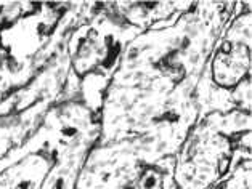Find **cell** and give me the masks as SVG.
Returning a JSON list of instances; mask_svg holds the SVG:
<instances>
[{
    "label": "cell",
    "mask_w": 252,
    "mask_h": 189,
    "mask_svg": "<svg viewBox=\"0 0 252 189\" xmlns=\"http://www.w3.org/2000/svg\"><path fill=\"white\" fill-rule=\"evenodd\" d=\"M251 48L252 11H244L231 18L214 48L207 64L211 81L220 88L231 90L251 77Z\"/></svg>",
    "instance_id": "obj_3"
},
{
    "label": "cell",
    "mask_w": 252,
    "mask_h": 189,
    "mask_svg": "<svg viewBox=\"0 0 252 189\" xmlns=\"http://www.w3.org/2000/svg\"><path fill=\"white\" fill-rule=\"evenodd\" d=\"M251 132V114L230 111L201 117L174 156L175 189H211L251 152L238 149V138Z\"/></svg>",
    "instance_id": "obj_1"
},
{
    "label": "cell",
    "mask_w": 252,
    "mask_h": 189,
    "mask_svg": "<svg viewBox=\"0 0 252 189\" xmlns=\"http://www.w3.org/2000/svg\"><path fill=\"white\" fill-rule=\"evenodd\" d=\"M101 8L82 20L66 42L71 71L77 77L94 72L113 77L126 45L141 32L114 15L108 3H101Z\"/></svg>",
    "instance_id": "obj_2"
},
{
    "label": "cell",
    "mask_w": 252,
    "mask_h": 189,
    "mask_svg": "<svg viewBox=\"0 0 252 189\" xmlns=\"http://www.w3.org/2000/svg\"><path fill=\"white\" fill-rule=\"evenodd\" d=\"M53 165V156L45 149L29 151L13 165L0 172V189H40Z\"/></svg>",
    "instance_id": "obj_7"
},
{
    "label": "cell",
    "mask_w": 252,
    "mask_h": 189,
    "mask_svg": "<svg viewBox=\"0 0 252 189\" xmlns=\"http://www.w3.org/2000/svg\"><path fill=\"white\" fill-rule=\"evenodd\" d=\"M47 106L48 103H40L20 114L0 115V162L26 143V136L32 130L34 122L37 119L40 120V115L45 114L40 111H44Z\"/></svg>",
    "instance_id": "obj_8"
},
{
    "label": "cell",
    "mask_w": 252,
    "mask_h": 189,
    "mask_svg": "<svg viewBox=\"0 0 252 189\" xmlns=\"http://www.w3.org/2000/svg\"><path fill=\"white\" fill-rule=\"evenodd\" d=\"M174 157L156 163L137 162L111 180L103 189H175Z\"/></svg>",
    "instance_id": "obj_6"
},
{
    "label": "cell",
    "mask_w": 252,
    "mask_h": 189,
    "mask_svg": "<svg viewBox=\"0 0 252 189\" xmlns=\"http://www.w3.org/2000/svg\"><path fill=\"white\" fill-rule=\"evenodd\" d=\"M251 77L244 79L243 82H239L235 88L230 90L231 93V100H233V105H235V109L238 111H243V112H248L251 114L252 111V101H251Z\"/></svg>",
    "instance_id": "obj_10"
},
{
    "label": "cell",
    "mask_w": 252,
    "mask_h": 189,
    "mask_svg": "<svg viewBox=\"0 0 252 189\" xmlns=\"http://www.w3.org/2000/svg\"><path fill=\"white\" fill-rule=\"evenodd\" d=\"M108 7L126 24L143 32L155 29L158 23H175L194 2H108Z\"/></svg>",
    "instance_id": "obj_5"
},
{
    "label": "cell",
    "mask_w": 252,
    "mask_h": 189,
    "mask_svg": "<svg viewBox=\"0 0 252 189\" xmlns=\"http://www.w3.org/2000/svg\"><path fill=\"white\" fill-rule=\"evenodd\" d=\"M211 189H251V159H241L226 178L219 181Z\"/></svg>",
    "instance_id": "obj_9"
},
{
    "label": "cell",
    "mask_w": 252,
    "mask_h": 189,
    "mask_svg": "<svg viewBox=\"0 0 252 189\" xmlns=\"http://www.w3.org/2000/svg\"><path fill=\"white\" fill-rule=\"evenodd\" d=\"M137 162L143 161L140 159L132 139L96 143L85 156L74 189H103L122 170Z\"/></svg>",
    "instance_id": "obj_4"
}]
</instances>
